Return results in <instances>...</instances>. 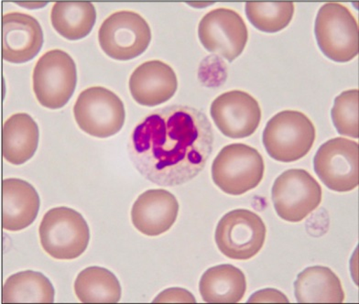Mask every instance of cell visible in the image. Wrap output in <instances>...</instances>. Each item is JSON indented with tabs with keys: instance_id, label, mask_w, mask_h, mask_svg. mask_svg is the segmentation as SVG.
I'll return each instance as SVG.
<instances>
[{
	"instance_id": "1",
	"label": "cell",
	"mask_w": 359,
	"mask_h": 304,
	"mask_svg": "<svg viewBox=\"0 0 359 304\" xmlns=\"http://www.w3.org/2000/svg\"><path fill=\"white\" fill-rule=\"evenodd\" d=\"M214 131L205 113L173 105L155 110L131 134L128 153L135 168L158 186H182L205 169Z\"/></svg>"
},
{
	"instance_id": "2",
	"label": "cell",
	"mask_w": 359,
	"mask_h": 304,
	"mask_svg": "<svg viewBox=\"0 0 359 304\" xmlns=\"http://www.w3.org/2000/svg\"><path fill=\"white\" fill-rule=\"evenodd\" d=\"M45 252L59 261L79 258L88 249L90 229L82 214L72 208H53L44 214L39 228Z\"/></svg>"
},
{
	"instance_id": "3",
	"label": "cell",
	"mask_w": 359,
	"mask_h": 304,
	"mask_svg": "<svg viewBox=\"0 0 359 304\" xmlns=\"http://www.w3.org/2000/svg\"><path fill=\"white\" fill-rule=\"evenodd\" d=\"M316 127L300 111L285 110L275 115L266 125L262 141L272 159L293 163L303 159L312 150Z\"/></svg>"
},
{
	"instance_id": "4",
	"label": "cell",
	"mask_w": 359,
	"mask_h": 304,
	"mask_svg": "<svg viewBox=\"0 0 359 304\" xmlns=\"http://www.w3.org/2000/svg\"><path fill=\"white\" fill-rule=\"evenodd\" d=\"M264 171L262 154L242 143L224 147L212 164L215 186L230 195H241L255 189L262 181Z\"/></svg>"
},
{
	"instance_id": "5",
	"label": "cell",
	"mask_w": 359,
	"mask_h": 304,
	"mask_svg": "<svg viewBox=\"0 0 359 304\" xmlns=\"http://www.w3.org/2000/svg\"><path fill=\"white\" fill-rule=\"evenodd\" d=\"M314 34L320 50L332 61L348 62L358 55V23L346 6L327 2L317 13Z\"/></svg>"
},
{
	"instance_id": "6",
	"label": "cell",
	"mask_w": 359,
	"mask_h": 304,
	"mask_svg": "<svg viewBox=\"0 0 359 304\" xmlns=\"http://www.w3.org/2000/svg\"><path fill=\"white\" fill-rule=\"evenodd\" d=\"M32 83L35 97L41 106L49 109H62L76 90V62L65 50H48L36 62Z\"/></svg>"
},
{
	"instance_id": "7",
	"label": "cell",
	"mask_w": 359,
	"mask_h": 304,
	"mask_svg": "<svg viewBox=\"0 0 359 304\" xmlns=\"http://www.w3.org/2000/svg\"><path fill=\"white\" fill-rule=\"evenodd\" d=\"M74 116L83 132L95 138L107 139L123 127L126 110L118 95L103 86H92L77 97Z\"/></svg>"
},
{
	"instance_id": "8",
	"label": "cell",
	"mask_w": 359,
	"mask_h": 304,
	"mask_svg": "<svg viewBox=\"0 0 359 304\" xmlns=\"http://www.w3.org/2000/svg\"><path fill=\"white\" fill-rule=\"evenodd\" d=\"M151 41V27L137 12H114L101 24L98 41L109 57L128 61L145 52Z\"/></svg>"
},
{
	"instance_id": "9",
	"label": "cell",
	"mask_w": 359,
	"mask_h": 304,
	"mask_svg": "<svg viewBox=\"0 0 359 304\" xmlns=\"http://www.w3.org/2000/svg\"><path fill=\"white\" fill-rule=\"evenodd\" d=\"M267 229L252 211L236 209L221 219L215 229V243L226 258L248 261L258 255L264 245Z\"/></svg>"
},
{
	"instance_id": "10",
	"label": "cell",
	"mask_w": 359,
	"mask_h": 304,
	"mask_svg": "<svg viewBox=\"0 0 359 304\" xmlns=\"http://www.w3.org/2000/svg\"><path fill=\"white\" fill-rule=\"evenodd\" d=\"M272 201L278 216L291 223L303 221L322 202V188L307 171L292 169L276 179Z\"/></svg>"
},
{
	"instance_id": "11",
	"label": "cell",
	"mask_w": 359,
	"mask_h": 304,
	"mask_svg": "<svg viewBox=\"0 0 359 304\" xmlns=\"http://www.w3.org/2000/svg\"><path fill=\"white\" fill-rule=\"evenodd\" d=\"M313 168L328 189L345 193L358 186V143L346 138L326 141L317 151Z\"/></svg>"
},
{
	"instance_id": "12",
	"label": "cell",
	"mask_w": 359,
	"mask_h": 304,
	"mask_svg": "<svg viewBox=\"0 0 359 304\" xmlns=\"http://www.w3.org/2000/svg\"><path fill=\"white\" fill-rule=\"evenodd\" d=\"M199 40L208 52L233 62L243 53L248 32L238 12L219 8L208 12L200 20Z\"/></svg>"
},
{
	"instance_id": "13",
	"label": "cell",
	"mask_w": 359,
	"mask_h": 304,
	"mask_svg": "<svg viewBox=\"0 0 359 304\" xmlns=\"http://www.w3.org/2000/svg\"><path fill=\"white\" fill-rule=\"evenodd\" d=\"M210 114L221 133L230 139L248 138L258 129L262 109L258 101L241 90L226 92L212 103Z\"/></svg>"
},
{
	"instance_id": "14",
	"label": "cell",
	"mask_w": 359,
	"mask_h": 304,
	"mask_svg": "<svg viewBox=\"0 0 359 304\" xmlns=\"http://www.w3.org/2000/svg\"><path fill=\"white\" fill-rule=\"evenodd\" d=\"M2 32V57L11 64L31 61L43 47V29L32 15L22 12L5 14Z\"/></svg>"
},
{
	"instance_id": "15",
	"label": "cell",
	"mask_w": 359,
	"mask_h": 304,
	"mask_svg": "<svg viewBox=\"0 0 359 304\" xmlns=\"http://www.w3.org/2000/svg\"><path fill=\"white\" fill-rule=\"evenodd\" d=\"M177 198L165 189H151L142 193L131 209L135 228L148 237H157L170 230L179 214Z\"/></svg>"
},
{
	"instance_id": "16",
	"label": "cell",
	"mask_w": 359,
	"mask_h": 304,
	"mask_svg": "<svg viewBox=\"0 0 359 304\" xmlns=\"http://www.w3.org/2000/svg\"><path fill=\"white\" fill-rule=\"evenodd\" d=\"M130 91L140 105L157 106L169 101L178 88L175 70L160 60H151L139 65L131 74Z\"/></svg>"
},
{
	"instance_id": "17",
	"label": "cell",
	"mask_w": 359,
	"mask_h": 304,
	"mask_svg": "<svg viewBox=\"0 0 359 304\" xmlns=\"http://www.w3.org/2000/svg\"><path fill=\"white\" fill-rule=\"evenodd\" d=\"M2 226L5 230H23L35 221L41 207L37 191L29 181L18 178L2 183Z\"/></svg>"
},
{
	"instance_id": "18",
	"label": "cell",
	"mask_w": 359,
	"mask_h": 304,
	"mask_svg": "<svg viewBox=\"0 0 359 304\" xmlns=\"http://www.w3.org/2000/svg\"><path fill=\"white\" fill-rule=\"evenodd\" d=\"M39 139L40 130L31 116L26 113L12 115L3 125V157L13 165H22L34 156Z\"/></svg>"
},
{
	"instance_id": "19",
	"label": "cell",
	"mask_w": 359,
	"mask_h": 304,
	"mask_svg": "<svg viewBox=\"0 0 359 304\" xmlns=\"http://www.w3.org/2000/svg\"><path fill=\"white\" fill-rule=\"evenodd\" d=\"M199 291L205 303H238L246 293V276L233 265H218L203 274Z\"/></svg>"
},
{
	"instance_id": "20",
	"label": "cell",
	"mask_w": 359,
	"mask_h": 304,
	"mask_svg": "<svg viewBox=\"0 0 359 304\" xmlns=\"http://www.w3.org/2000/svg\"><path fill=\"white\" fill-rule=\"evenodd\" d=\"M299 303H342L345 300L342 283L333 270L313 266L302 271L294 283Z\"/></svg>"
},
{
	"instance_id": "21",
	"label": "cell",
	"mask_w": 359,
	"mask_h": 304,
	"mask_svg": "<svg viewBox=\"0 0 359 304\" xmlns=\"http://www.w3.org/2000/svg\"><path fill=\"white\" fill-rule=\"evenodd\" d=\"M97 11L91 2L58 1L50 11V22L62 37L77 41L86 37L94 28Z\"/></svg>"
},
{
	"instance_id": "22",
	"label": "cell",
	"mask_w": 359,
	"mask_h": 304,
	"mask_svg": "<svg viewBox=\"0 0 359 304\" xmlns=\"http://www.w3.org/2000/svg\"><path fill=\"white\" fill-rule=\"evenodd\" d=\"M55 291L50 279L34 270L8 277L3 286V303H53Z\"/></svg>"
},
{
	"instance_id": "23",
	"label": "cell",
	"mask_w": 359,
	"mask_h": 304,
	"mask_svg": "<svg viewBox=\"0 0 359 304\" xmlns=\"http://www.w3.org/2000/svg\"><path fill=\"white\" fill-rule=\"evenodd\" d=\"M74 293L83 303H118L122 289L112 271L94 266L79 274L74 282Z\"/></svg>"
},
{
	"instance_id": "24",
	"label": "cell",
	"mask_w": 359,
	"mask_h": 304,
	"mask_svg": "<svg viewBox=\"0 0 359 304\" xmlns=\"http://www.w3.org/2000/svg\"><path fill=\"white\" fill-rule=\"evenodd\" d=\"M248 20L259 31L275 34L292 22L295 6L292 2H247Z\"/></svg>"
},
{
	"instance_id": "25",
	"label": "cell",
	"mask_w": 359,
	"mask_h": 304,
	"mask_svg": "<svg viewBox=\"0 0 359 304\" xmlns=\"http://www.w3.org/2000/svg\"><path fill=\"white\" fill-rule=\"evenodd\" d=\"M358 89H351L334 99L332 120L340 135L358 139Z\"/></svg>"
},
{
	"instance_id": "26",
	"label": "cell",
	"mask_w": 359,
	"mask_h": 304,
	"mask_svg": "<svg viewBox=\"0 0 359 304\" xmlns=\"http://www.w3.org/2000/svg\"><path fill=\"white\" fill-rule=\"evenodd\" d=\"M154 303H196V300L189 291L182 288H170L161 291Z\"/></svg>"
},
{
	"instance_id": "27",
	"label": "cell",
	"mask_w": 359,
	"mask_h": 304,
	"mask_svg": "<svg viewBox=\"0 0 359 304\" xmlns=\"http://www.w3.org/2000/svg\"><path fill=\"white\" fill-rule=\"evenodd\" d=\"M248 303H289L288 298L275 289H265L256 291L248 300Z\"/></svg>"
}]
</instances>
